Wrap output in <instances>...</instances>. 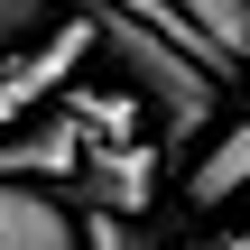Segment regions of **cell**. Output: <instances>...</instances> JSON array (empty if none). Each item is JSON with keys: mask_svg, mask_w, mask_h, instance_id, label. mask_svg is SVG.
Masks as SVG:
<instances>
[{"mask_svg": "<svg viewBox=\"0 0 250 250\" xmlns=\"http://www.w3.org/2000/svg\"><path fill=\"white\" fill-rule=\"evenodd\" d=\"M83 19H93V56H111L121 93L158 121V158H186V148L213 130V111H223L232 65H223L213 46H195V37H158V28H139V19L111 9V0H83Z\"/></svg>", "mask_w": 250, "mask_h": 250, "instance_id": "6da1fadb", "label": "cell"}, {"mask_svg": "<svg viewBox=\"0 0 250 250\" xmlns=\"http://www.w3.org/2000/svg\"><path fill=\"white\" fill-rule=\"evenodd\" d=\"M83 56H93V19L74 9V19H56L46 37H28L9 65H0V139L19 130V121H37L74 74H83Z\"/></svg>", "mask_w": 250, "mask_h": 250, "instance_id": "7a4b0ae2", "label": "cell"}, {"mask_svg": "<svg viewBox=\"0 0 250 250\" xmlns=\"http://www.w3.org/2000/svg\"><path fill=\"white\" fill-rule=\"evenodd\" d=\"M158 167H167V158H158L148 139H130V148H83V167H74V186H65V195H74L83 213L139 223V213L158 204Z\"/></svg>", "mask_w": 250, "mask_h": 250, "instance_id": "3957f363", "label": "cell"}, {"mask_svg": "<svg viewBox=\"0 0 250 250\" xmlns=\"http://www.w3.org/2000/svg\"><path fill=\"white\" fill-rule=\"evenodd\" d=\"M0 250H83V213L65 195H37V186L0 176Z\"/></svg>", "mask_w": 250, "mask_h": 250, "instance_id": "277c9868", "label": "cell"}, {"mask_svg": "<svg viewBox=\"0 0 250 250\" xmlns=\"http://www.w3.org/2000/svg\"><path fill=\"white\" fill-rule=\"evenodd\" d=\"M232 195H250V111H232V121L195 148V167H186V204H195V213H223Z\"/></svg>", "mask_w": 250, "mask_h": 250, "instance_id": "5b68a950", "label": "cell"}, {"mask_svg": "<svg viewBox=\"0 0 250 250\" xmlns=\"http://www.w3.org/2000/svg\"><path fill=\"white\" fill-rule=\"evenodd\" d=\"M74 167H83V130H74L65 111L19 121V130L0 139V176H9V186H19V176H56V186H74Z\"/></svg>", "mask_w": 250, "mask_h": 250, "instance_id": "8992f818", "label": "cell"}, {"mask_svg": "<svg viewBox=\"0 0 250 250\" xmlns=\"http://www.w3.org/2000/svg\"><path fill=\"white\" fill-rule=\"evenodd\" d=\"M167 9H176V19H186V28L232 65V74L250 65V0H167Z\"/></svg>", "mask_w": 250, "mask_h": 250, "instance_id": "52a82bcc", "label": "cell"}, {"mask_svg": "<svg viewBox=\"0 0 250 250\" xmlns=\"http://www.w3.org/2000/svg\"><path fill=\"white\" fill-rule=\"evenodd\" d=\"M65 121L83 130V148H130L148 111H139L130 93H65Z\"/></svg>", "mask_w": 250, "mask_h": 250, "instance_id": "ba28073f", "label": "cell"}, {"mask_svg": "<svg viewBox=\"0 0 250 250\" xmlns=\"http://www.w3.org/2000/svg\"><path fill=\"white\" fill-rule=\"evenodd\" d=\"M56 28V0H0V65L28 46V37H46Z\"/></svg>", "mask_w": 250, "mask_h": 250, "instance_id": "9c48e42d", "label": "cell"}, {"mask_svg": "<svg viewBox=\"0 0 250 250\" xmlns=\"http://www.w3.org/2000/svg\"><path fill=\"white\" fill-rule=\"evenodd\" d=\"M83 250H148L139 223H111V213H83Z\"/></svg>", "mask_w": 250, "mask_h": 250, "instance_id": "30bf717a", "label": "cell"}]
</instances>
